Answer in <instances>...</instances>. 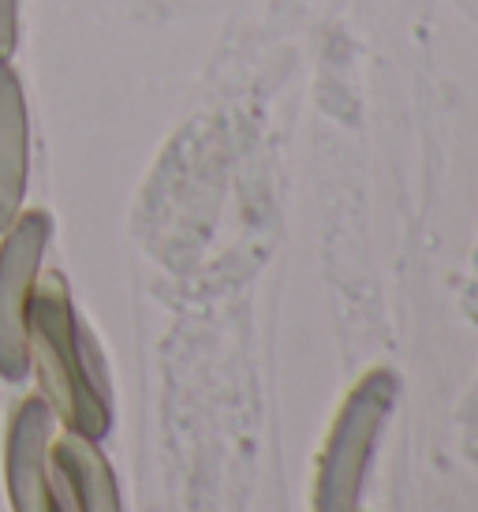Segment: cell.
I'll use <instances>...</instances> for the list:
<instances>
[{"label":"cell","mask_w":478,"mask_h":512,"mask_svg":"<svg viewBox=\"0 0 478 512\" xmlns=\"http://www.w3.org/2000/svg\"><path fill=\"white\" fill-rule=\"evenodd\" d=\"M27 329L49 408L64 415L79 438H105V430L113 423L109 397L90 367V352L83 344V329H79V318L71 307L68 285L57 273H49L45 281L34 285Z\"/></svg>","instance_id":"obj_1"},{"label":"cell","mask_w":478,"mask_h":512,"mask_svg":"<svg viewBox=\"0 0 478 512\" xmlns=\"http://www.w3.org/2000/svg\"><path fill=\"white\" fill-rule=\"evenodd\" d=\"M396 389H400L396 370L370 367L344 393L318 456L314 512H359L366 471L381 441V430L396 408Z\"/></svg>","instance_id":"obj_2"},{"label":"cell","mask_w":478,"mask_h":512,"mask_svg":"<svg viewBox=\"0 0 478 512\" xmlns=\"http://www.w3.org/2000/svg\"><path fill=\"white\" fill-rule=\"evenodd\" d=\"M0 243V378L19 382L30 367V296L38 285L45 243H49V214L30 210L4 228Z\"/></svg>","instance_id":"obj_3"},{"label":"cell","mask_w":478,"mask_h":512,"mask_svg":"<svg viewBox=\"0 0 478 512\" xmlns=\"http://www.w3.org/2000/svg\"><path fill=\"white\" fill-rule=\"evenodd\" d=\"M49 434H53V408L49 400H27L12 423L8 438V490L15 512H49Z\"/></svg>","instance_id":"obj_4"},{"label":"cell","mask_w":478,"mask_h":512,"mask_svg":"<svg viewBox=\"0 0 478 512\" xmlns=\"http://www.w3.org/2000/svg\"><path fill=\"white\" fill-rule=\"evenodd\" d=\"M30 124L23 83L8 60H0V232L19 217L27 195Z\"/></svg>","instance_id":"obj_5"},{"label":"cell","mask_w":478,"mask_h":512,"mask_svg":"<svg viewBox=\"0 0 478 512\" xmlns=\"http://www.w3.org/2000/svg\"><path fill=\"white\" fill-rule=\"evenodd\" d=\"M53 464L71 486V498L79 512H120V494H116L113 468L105 464V456L94 449L90 438H71L57 441L53 449Z\"/></svg>","instance_id":"obj_6"},{"label":"cell","mask_w":478,"mask_h":512,"mask_svg":"<svg viewBox=\"0 0 478 512\" xmlns=\"http://www.w3.org/2000/svg\"><path fill=\"white\" fill-rule=\"evenodd\" d=\"M19 45V0H0V60H8Z\"/></svg>","instance_id":"obj_7"},{"label":"cell","mask_w":478,"mask_h":512,"mask_svg":"<svg viewBox=\"0 0 478 512\" xmlns=\"http://www.w3.org/2000/svg\"><path fill=\"white\" fill-rule=\"evenodd\" d=\"M49 512H64V509H60V505H57V498H53V509H49Z\"/></svg>","instance_id":"obj_8"}]
</instances>
